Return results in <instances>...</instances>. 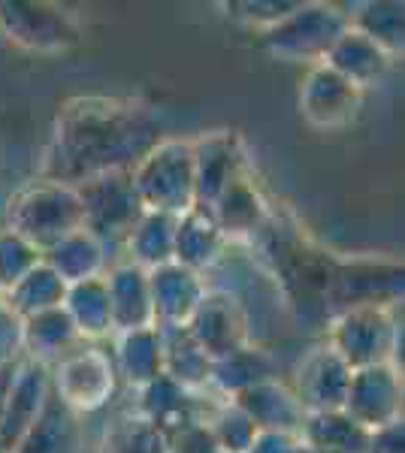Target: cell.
<instances>
[{
	"instance_id": "cell-1",
	"label": "cell",
	"mask_w": 405,
	"mask_h": 453,
	"mask_svg": "<svg viewBox=\"0 0 405 453\" xmlns=\"http://www.w3.org/2000/svg\"><path fill=\"white\" fill-rule=\"evenodd\" d=\"M134 134H149V127L109 100H82L67 109L58 142L64 160H73L79 173H109L113 157L134 151Z\"/></svg>"
},
{
	"instance_id": "cell-2",
	"label": "cell",
	"mask_w": 405,
	"mask_h": 453,
	"mask_svg": "<svg viewBox=\"0 0 405 453\" xmlns=\"http://www.w3.org/2000/svg\"><path fill=\"white\" fill-rule=\"evenodd\" d=\"M139 206L154 215H185L197 203L194 151L182 142L154 145L130 179Z\"/></svg>"
},
{
	"instance_id": "cell-3",
	"label": "cell",
	"mask_w": 405,
	"mask_h": 453,
	"mask_svg": "<svg viewBox=\"0 0 405 453\" xmlns=\"http://www.w3.org/2000/svg\"><path fill=\"white\" fill-rule=\"evenodd\" d=\"M10 230L27 245L55 248L70 233L82 230V203L73 188L61 181H46L21 191L10 203Z\"/></svg>"
},
{
	"instance_id": "cell-4",
	"label": "cell",
	"mask_w": 405,
	"mask_h": 453,
	"mask_svg": "<svg viewBox=\"0 0 405 453\" xmlns=\"http://www.w3.org/2000/svg\"><path fill=\"white\" fill-rule=\"evenodd\" d=\"M79 194L82 203V226L91 236H115V233H130L143 218L134 185L119 173H100L85 181Z\"/></svg>"
},
{
	"instance_id": "cell-5",
	"label": "cell",
	"mask_w": 405,
	"mask_h": 453,
	"mask_svg": "<svg viewBox=\"0 0 405 453\" xmlns=\"http://www.w3.org/2000/svg\"><path fill=\"white\" fill-rule=\"evenodd\" d=\"M348 31L345 19L330 6H297L282 25L269 31V46L291 58L327 55V49Z\"/></svg>"
},
{
	"instance_id": "cell-6",
	"label": "cell",
	"mask_w": 405,
	"mask_h": 453,
	"mask_svg": "<svg viewBox=\"0 0 405 453\" xmlns=\"http://www.w3.org/2000/svg\"><path fill=\"white\" fill-rule=\"evenodd\" d=\"M345 418L363 429H381L396 423L400 414V381L387 366H366L351 372L342 405Z\"/></svg>"
},
{
	"instance_id": "cell-7",
	"label": "cell",
	"mask_w": 405,
	"mask_h": 453,
	"mask_svg": "<svg viewBox=\"0 0 405 453\" xmlns=\"http://www.w3.org/2000/svg\"><path fill=\"white\" fill-rule=\"evenodd\" d=\"M300 109L308 124L323 130L345 127L360 109V88L342 79L327 64L315 67L300 88Z\"/></svg>"
},
{
	"instance_id": "cell-8",
	"label": "cell",
	"mask_w": 405,
	"mask_h": 453,
	"mask_svg": "<svg viewBox=\"0 0 405 453\" xmlns=\"http://www.w3.org/2000/svg\"><path fill=\"white\" fill-rule=\"evenodd\" d=\"M390 348V324L372 305H357L339 320L333 333V354L351 372L366 366H381V357Z\"/></svg>"
},
{
	"instance_id": "cell-9",
	"label": "cell",
	"mask_w": 405,
	"mask_h": 453,
	"mask_svg": "<svg viewBox=\"0 0 405 453\" xmlns=\"http://www.w3.org/2000/svg\"><path fill=\"white\" fill-rule=\"evenodd\" d=\"M55 381L64 405L91 411V408H100L113 393V366L97 350H85V354L64 357Z\"/></svg>"
},
{
	"instance_id": "cell-10",
	"label": "cell",
	"mask_w": 405,
	"mask_h": 453,
	"mask_svg": "<svg viewBox=\"0 0 405 453\" xmlns=\"http://www.w3.org/2000/svg\"><path fill=\"white\" fill-rule=\"evenodd\" d=\"M149 296L154 324L164 320L169 326H182L185 320H191V314L197 311L206 294L194 269H185L179 263H164L149 275Z\"/></svg>"
},
{
	"instance_id": "cell-11",
	"label": "cell",
	"mask_w": 405,
	"mask_h": 453,
	"mask_svg": "<svg viewBox=\"0 0 405 453\" xmlns=\"http://www.w3.org/2000/svg\"><path fill=\"white\" fill-rule=\"evenodd\" d=\"M348 381H351V369L339 360L333 350H321V354L308 357L303 366H300V378H297L300 408L308 405L315 414L342 411Z\"/></svg>"
},
{
	"instance_id": "cell-12",
	"label": "cell",
	"mask_w": 405,
	"mask_h": 453,
	"mask_svg": "<svg viewBox=\"0 0 405 453\" xmlns=\"http://www.w3.org/2000/svg\"><path fill=\"white\" fill-rule=\"evenodd\" d=\"M106 284V303L113 326H121L128 333L152 330L154 311L149 296V275L139 266H121L109 275Z\"/></svg>"
},
{
	"instance_id": "cell-13",
	"label": "cell",
	"mask_w": 405,
	"mask_h": 453,
	"mask_svg": "<svg viewBox=\"0 0 405 453\" xmlns=\"http://www.w3.org/2000/svg\"><path fill=\"white\" fill-rule=\"evenodd\" d=\"M0 25L16 42L34 49H51V46H67L73 40V31L67 19L61 12L49 10V6L34 4H0Z\"/></svg>"
},
{
	"instance_id": "cell-14",
	"label": "cell",
	"mask_w": 405,
	"mask_h": 453,
	"mask_svg": "<svg viewBox=\"0 0 405 453\" xmlns=\"http://www.w3.org/2000/svg\"><path fill=\"white\" fill-rule=\"evenodd\" d=\"M327 64L330 70H336L342 79H348L351 85L366 88L372 79H378L387 70V52L378 49L370 36L360 31H345L333 46L327 49Z\"/></svg>"
},
{
	"instance_id": "cell-15",
	"label": "cell",
	"mask_w": 405,
	"mask_h": 453,
	"mask_svg": "<svg viewBox=\"0 0 405 453\" xmlns=\"http://www.w3.org/2000/svg\"><path fill=\"white\" fill-rule=\"evenodd\" d=\"M237 330H239V320L233 318L230 299L224 296H203V303L191 314V326H188L191 339L206 354H215V357H227L237 350V342H233Z\"/></svg>"
},
{
	"instance_id": "cell-16",
	"label": "cell",
	"mask_w": 405,
	"mask_h": 453,
	"mask_svg": "<svg viewBox=\"0 0 405 453\" xmlns=\"http://www.w3.org/2000/svg\"><path fill=\"white\" fill-rule=\"evenodd\" d=\"M46 266L58 275L64 284H82L91 281L97 275V269L103 266V248L100 239L91 236L85 230L70 233L67 239H61L55 248H49V263Z\"/></svg>"
},
{
	"instance_id": "cell-17",
	"label": "cell",
	"mask_w": 405,
	"mask_h": 453,
	"mask_svg": "<svg viewBox=\"0 0 405 453\" xmlns=\"http://www.w3.org/2000/svg\"><path fill=\"white\" fill-rule=\"evenodd\" d=\"M221 245V230L215 218L206 215L203 209H191L175 221V239H173V257L179 266L194 269L200 263H209L215 257Z\"/></svg>"
},
{
	"instance_id": "cell-18",
	"label": "cell",
	"mask_w": 405,
	"mask_h": 453,
	"mask_svg": "<svg viewBox=\"0 0 405 453\" xmlns=\"http://www.w3.org/2000/svg\"><path fill=\"white\" fill-rule=\"evenodd\" d=\"M239 408L252 418L254 426H263L269 433H284L287 426L300 420V402L291 396V393L278 390L272 384H263L257 381L254 387L242 390V399H239Z\"/></svg>"
},
{
	"instance_id": "cell-19",
	"label": "cell",
	"mask_w": 405,
	"mask_h": 453,
	"mask_svg": "<svg viewBox=\"0 0 405 453\" xmlns=\"http://www.w3.org/2000/svg\"><path fill=\"white\" fill-rule=\"evenodd\" d=\"M64 296H67V284L58 279L49 266H34L31 273L10 290V311L12 314H40L49 309H61Z\"/></svg>"
},
{
	"instance_id": "cell-20",
	"label": "cell",
	"mask_w": 405,
	"mask_h": 453,
	"mask_svg": "<svg viewBox=\"0 0 405 453\" xmlns=\"http://www.w3.org/2000/svg\"><path fill=\"white\" fill-rule=\"evenodd\" d=\"M306 435L315 453H354L366 450V441H370V433L351 418H345L342 411L315 414L306 426Z\"/></svg>"
},
{
	"instance_id": "cell-21",
	"label": "cell",
	"mask_w": 405,
	"mask_h": 453,
	"mask_svg": "<svg viewBox=\"0 0 405 453\" xmlns=\"http://www.w3.org/2000/svg\"><path fill=\"white\" fill-rule=\"evenodd\" d=\"M67 299L70 305L64 311L70 314L76 333L100 335L113 326V320H109V303H106V284L103 281L91 279L82 284H73Z\"/></svg>"
},
{
	"instance_id": "cell-22",
	"label": "cell",
	"mask_w": 405,
	"mask_h": 453,
	"mask_svg": "<svg viewBox=\"0 0 405 453\" xmlns=\"http://www.w3.org/2000/svg\"><path fill=\"white\" fill-rule=\"evenodd\" d=\"M261 221V200L242 179L230 181L215 196V224L221 233H245Z\"/></svg>"
},
{
	"instance_id": "cell-23",
	"label": "cell",
	"mask_w": 405,
	"mask_h": 453,
	"mask_svg": "<svg viewBox=\"0 0 405 453\" xmlns=\"http://www.w3.org/2000/svg\"><path fill=\"white\" fill-rule=\"evenodd\" d=\"M173 239H175L173 218L149 211V215L139 218V224L130 230V251L136 254L139 263H154V269H158L173 257Z\"/></svg>"
},
{
	"instance_id": "cell-24",
	"label": "cell",
	"mask_w": 405,
	"mask_h": 453,
	"mask_svg": "<svg viewBox=\"0 0 405 453\" xmlns=\"http://www.w3.org/2000/svg\"><path fill=\"white\" fill-rule=\"evenodd\" d=\"M124 375L134 384H152L154 378L164 375V350H160V335L154 330L128 333L121 348Z\"/></svg>"
},
{
	"instance_id": "cell-25",
	"label": "cell",
	"mask_w": 405,
	"mask_h": 453,
	"mask_svg": "<svg viewBox=\"0 0 405 453\" xmlns=\"http://www.w3.org/2000/svg\"><path fill=\"white\" fill-rule=\"evenodd\" d=\"M76 339L70 314L64 309H49L27 318V326H21V342L34 348V354H61Z\"/></svg>"
},
{
	"instance_id": "cell-26",
	"label": "cell",
	"mask_w": 405,
	"mask_h": 453,
	"mask_svg": "<svg viewBox=\"0 0 405 453\" xmlns=\"http://www.w3.org/2000/svg\"><path fill=\"white\" fill-rule=\"evenodd\" d=\"M34 266H40V251L12 230L0 233V288L12 290Z\"/></svg>"
},
{
	"instance_id": "cell-27",
	"label": "cell",
	"mask_w": 405,
	"mask_h": 453,
	"mask_svg": "<svg viewBox=\"0 0 405 453\" xmlns=\"http://www.w3.org/2000/svg\"><path fill=\"white\" fill-rule=\"evenodd\" d=\"M366 25H375L378 21V27H370V31H360L363 36H370L378 49H400L402 46V6H393V4H378V6H370V10L363 12Z\"/></svg>"
},
{
	"instance_id": "cell-28",
	"label": "cell",
	"mask_w": 405,
	"mask_h": 453,
	"mask_svg": "<svg viewBox=\"0 0 405 453\" xmlns=\"http://www.w3.org/2000/svg\"><path fill=\"white\" fill-rule=\"evenodd\" d=\"M21 342V326L19 318L10 309H0V360H6L10 354H16V348Z\"/></svg>"
},
{
	"instance_id": "cell-29",
	"label": "cell",
	"mask_w": 405,
	"mask_h": 453,
	"mask_svg": "<svg viewBox=\"0 0 405 453\" xmlns=\"http://www.w3.org/2000/svg\"><path fill=\"white\" fill-rule=\"evenodd\" d=\"M366 450L370 453H402V426L400 423L381 426L378 435H372L370 441H366Z\"/></svg>"
}]
</instances>
